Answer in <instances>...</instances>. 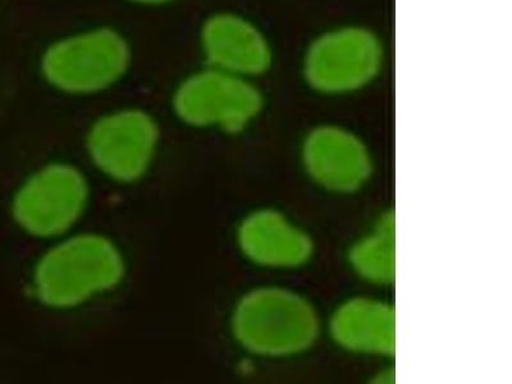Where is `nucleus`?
<instances>
[{
  "label": "nucleus",
  "mask_w": 512,
  "mask_h": 384,
  "mask_svg": "<svg viewBox=\"0 0 512 384\" xmlns=\"http://www.w3.org/2000/svg\"><path fill=\"white\" fill-rule=\"evenodd\" d=\"M125 276V256L111 237L68 233L40 255L31 288L45 308L72 310L116 290Z\"/></svg>",
  "instance_id": "nucleus-1"
},
{
  "label": "nucleus",
  "mask_w": 512,
  "mask_h": 384,
  "mask_svg": "<svg viewBox=\"0 0 512 384\" xmlns=\"http://www.w3.org/2000/svg\"><path fill=\"white\" fill-rule=\"evenodd\" d=\"M315 306L299 292L256 287L237 301L231 332L242 350L264 359H286L312 349L320 335Z\"/></svg>",
  "instance_id": "nucleus-2"
},
{
  "label": "nucleus",
  "mask_w": 512,
  "mask_h": 384,
  "mask_svg": "<svg viewBox=\"0 0 512 384\" xmlns=\"http://www.w3.org/2000/svg\"><path fill=\"white\" fill-rule=\"evenodd\" d=\"M132 62L134 49L120 29L91 26L50 41L41 52L39 73L59 94L94 96L120 84Z\"/></svg>",
  "instance_id": "nucleus-3"
},
{
  "label": "nucleus",
  "mask_w": 512,
  "mask_h": 384,
  "mask_svg": "<svg viewBox=\"0 0 512 384\" xmlns=\"http://www.w3.org/2000/svg\"><path fill=\"white\" fill-rule=\"evenodd\" d=\"M386 49L376 31L363 25L332 27L310 41L303 77L315 93L346 96L367 89L381 75Z\"/></svg>",
  "instance_id": "nucleus-4"
},
{
  "label": "nucleus",
  "mask_w": 512,
  "mask_h": 384,
  "mask_svg": "<svg viewBox=\"0 0 512 384\" xmlns=\"http://www.w3.org/2000/svg\"><path fill=\"white\" fill-rule=\"evenodd\" d=\"M171 107L182 125L239 135L258 120L264 96L255 80L204 66L178 82Z\"/></svg>",
  "instance_id": "nucleus-5"
},
{
  "label": "nucleus",
  "mask_w": 512,
  "mask_h": 384,
  "mask_svg": "<svg viewBox=\"0 0 512 384\" xmlns=\"http://www.w3.org/2000/svg\"><path fill=\"white\" fill-rule=\"evenodd\" d=\"M90 184L80 168L52 162L36 169L17 187L11 200L13 222L27 236L57 240L84 217Z\"/></svg>",
  "instance_id": "nucleus-6"
},
{
  "label": "nucleus",
  "mask_w": 512,
  "mask_h": 384,
  "mask_svg": "<svg viewBox=\"0 0 512 384\" xmlns=\"http://www.w3.org/2000/svg\"><path fill=\"white\" fill-rule=\"evenodd\" d=\"M162 131L143 108H120L96 118L86 134L90 162L108 180L132 185L143 180L157 157Z\"/></svg>",
  "instance_id": "nucleus-7"
},
{
  "label": "nucleus",
  "mask_w": 512,
  "mask_h": 384,
  "mask_svg": "<svg viewBox=\"0 0 512 384\" xmlns=\"http://www.w3.org/2000/svg\"><path fill=\"white\" fill-rule=\"evenodd\" d=\"M198 41L205 66L256 80L273 66L271 40L249 17L232 11H218L205 17Z\"/></svg>",
  "instance_id": "nucleus-8"
},
{
  "label": "nucleus",
  "mask_w": 512,
  "mask_h": 384,
  "mask_svg": "<svg viewBox=\"0 0 512 384\" xmlns=\"http://www.w3.org/2000/svg\"><path fill=\"white\" fill-rule=\"evenodd\" d=\"M301 158L310 180L332 194H355L368 184L373 173L367 144L342 126L314 127L305 137Z\"/></svg>",
  "instance_id": "nucleus-9"
},
{
  "label": "nucleus",
  "mask_w": 512,
  "mask_h": 384,
  "mask_svg": "<svg viewBox=\"0 0 512 384\" xmlns=\"http://www.w3.org/2000/svg\"><path fill=\"white\" fill-rule=\"evenodd\" d=\"M237 248L246 260L260 268L294 271L314 255L309 233L274 209L254 210L237 227Z\"/></svg>",
  "instance_id": "nucleus-10"
},
{
  "label": "nucleus",
  "mask_w": 512,
  "mask_h": 384,
  "mask_svg": "<svg viewBox=\"0 0 512 384\" xmlns=\"http://www.w3.org/2000/svg\"><path fill=\"white\" fill-rule=\"evenodd\" d=\"M329 335L351 354L391 358L396 351V312L386 301L356 296L337 306Z\"/></svg>",
  "instance_id": "nucleus-11"
},
{
  "label": "nucleus",
  "mask_w": 512,
  "mask_h": 384,
  "mask_svg": "<svg viewBox=\"0 0 512 384\" xmlns=\"http://www.w3.org/2000/svg\"><path fill=\"white\" fill-rule=\"evenodd\" d=\"M352 271L374 286H390L396 278V223L393 213L384 214L372 230L361 236L349 251Z\"/></svg>",
  "instance_id": "nucleus-12"
},
{
  "label": "nucleus",
  "mask_w": 512,
  "mask_h": 384,
  "mask_svg": "<svg viewBox=\"0 0 512 384\" xmlns=\"http://www.w3.org/2000/svg\"><path fill=\"white\" fill-rule=\"evenodd\" d=\"M125 2L137 7L158 8L169 6V4L175 3L177 0H125Z\"/></svg>",
  "instance_id": "nucleus-13"
}]
</instances>
